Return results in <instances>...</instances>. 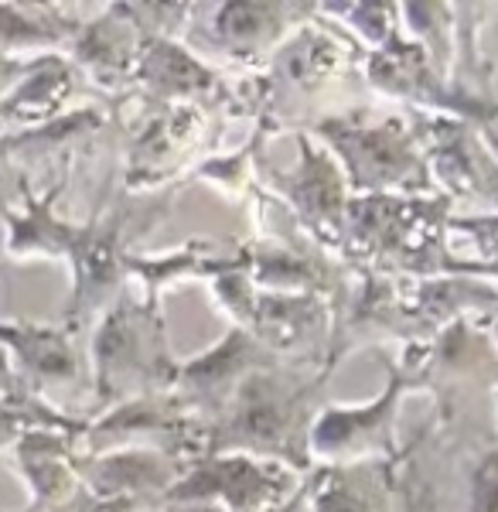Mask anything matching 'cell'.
<instances>
[{
    "mask_svg": "<svg viewBox=\"0 0 498 512\" xmlns=\"http://www.w3.org/2000/svg\"><path fill=\"white\" fill-rule=\"evenodd\" d=\"M28 69V62L21 59H7V55H0V103L7 99V93L14 89V82L21 79V72Z\"/></svg>",
    "mask_w": 498,
    "mask_h": 512,
    "instance_id": "21",
    "label": "cell"
},
{
    "mask_svg": "<svg viewBox=\"0 0 498 512\" xmlns=\"http://www.w3.org/2000/svg\"><path fill=\"white\" fill-rule=\"evenodd\" d=\"M205 113L198 106H164L154 110V117L144 123V130L134 137L127 154V185L130 195L154 188L171 178V168H178L188 158V151L205 134Z\"/></svg>",
    "mask_w": 498,
    "mask_h": 512,
    "instance_id": "13",
    "label": "cell"
},
{
    "mask_svg": "<svg viewBox=\"0 0 498 512\" xmlns=\"http://www.w3.org/2000/svg\"><path fill=\"white\" fill-rule=\"evenodd\" d=\"M134 89L144 96V106H154V110L185 106L188 99L212 110L215 103L229 99V89L222 86V79L212 69H205L185 45L164 35L140 38Z\"/></svg>",
    "mask_w": 498,
    "mask_h": 512,
    "instance_id": "9",
    "label": "cell"
},
{
    "mask_svg": "<svg viewBox=\"0 0 498 512\" xmlns=\"http://www.w3.org/2000/svg\"><path fill=\"white\" fill-rule=\"evenodd\" d=\"M304 144L301 168L294 175H270L273 185L284 188L294 212L301 222L314 233L318 246H345L348 229V205L352 198L342 192V178H338L335 161L325 158L314 144Z\"/></svg>",
    "mask_w": 498,
    "mask_h": 512,
    "instance_id": "14",
    "label": "cell"
},
{
    "mask_svg": "<svg viewBox=\"0 0 498 512\" xmlns=\"http://www.w3.org/2000/svg\"><path fill=\"white\" fill-rule=\"evenodd\" d=\"M447 441L441 434V417L420 427L417 437L403 448L400 475H396V509L393 512H451L444 489Z\"/></svg>",
    "mask_w": 498,
    "mask_h": 512,
    "instance_id": "19",
    "label": "cell"
},
{
    "mask_svg": "<svg viewBox=\"0 0 498 512\" xmlns=\"http://www.w3.org/2000/svg\"><path fill=\"white\" fill-rule=\"evenodd\" d=\"M451 441L447 465L458 475V506L451 512H498V437L471 431Z\"/></svg>",
    "mask_w": 498,
    "mask_h": 512,
    "instance_id": "20",
    "label": "cell"
},
{
    "mask_svg": "<svg viewBox=\"0 0 498 512\" xmlns=\"http://www.w3.org/2000/svg\"><path fill=\"white\" fill-rule=\"evenodd\" d=\"M318 134L331 140V147L342 158L355 192H365L369 198H383L389 192L417 195L430 188V168L420 154L417 134H410L400 120H386V123L328 120L318 123Z\"/></svg>",
    "mask_w": 498,
    "mask_h": 512,
    "instance_id": "3",
    "label": "cell"
},
{
    "mask_svg": "<svg viewBox=\"0 0 498 512\" xmlns=\"http://www.w3.org/2000/svg\"><path fill=\"white\" fill-rule=\"evenodd\" d=\"M311 14V7L294 4H222L202 14V21L185 31V38L212 55L256 62L263 52L280 45L290 28L311 21Z\"/></svg>",
    "mask_w": 498,
    "mask_h": 512,
    "instance_id": "7",
    "label": "cell"
},
{
    "mask_svg": "<svg viewBox=\"0 0 498 512\" xmlns=\"http://www.w3.org/2000/svg\"><path fill=\"white\" fill-rule=\"evenodd\" d=\"M417 379L406 366L389 373V386L369 407H321L311 427V461L318 465H348V461L393 458L396 444V407L403 393L413 390Z\"/></svg>",
    "mask_w": 498,
    "mask_h": 512,
    "instance_id": "4",
    "label": "cell"
},
{
    "mask_svg": "<svg viewBox=\"0 0 498 512\" xmlns=\"http://www.w3.org/2000/svg\"><path fill=\"white\" fill-rule=\"evenodd\" d=\"M24 390L18 383V376H14V366H11V355L4 352V345H0V396H11Z\"/></svg>",
    "mask_w": 498,
    "mask_h": 512,
    "instance_id": "22",
    "label": "cell"
},
{
    "mask_svg": "<svg viewBox=\"0 0 498 512\" xmlns=\"http://www.w3.org/2000/svg\"><path fill=\"white\" fill-rule=\"evenodd\" d=\"M331 373L273 362L249 373L222 414L205 427L202 454H246L284 465L294 475L311 472V427L325 407V379Z\"/></svg>",
    "mask_w": 498,
    "mask_h": 512,
    "instance_id": "1",
    "label": "cell"
},
{
    "mask_svg": "<svg viewBox=\"0 0 498 512\" xmlns=\"http://www.w3.org/2000/svg\"><path fill=\"white\" fill-rule=\"evenodd\" d=\"M79 86H86L79 69L65 55H41L31 59L14 89L0 103V134L28 130L72 110Z\"/></svg>",
    "mask_w": 498,
    "mask_h": 512,
    "instance_id": "16",
    "label": "cell"
},
{
    "mask_svg": "<svg viewBox=\"0 0 498 512\" xmlns=\"http://www.w3.org/2000/svg\"><path fill=\"white\" fill-rule=\"evenodd\" d=\"M400 454L393 458L348 461V465H314L304 478L311 512H393Z\"/></svg>",
    "mask_w": 498,
    "mask_h": 512,
    "instance_id": "12",
    "label": "cell"
},
{
    "mask_svg": "<svg viewBox=\"0 0 498 512\" xmlns=\"http://www.w3.org/2000/svg\"><path fill=\"white\" fill-rule=\"evenodd\" d=\"M280 359H284V355L270 352L267 345L256 342L249 332L232 325L219 345H212L205 355H195V359L181 362L171 393L188 414L209 427L249 373H256V369H263V366H273V362H280Z\"/></svg>",
    "mask_w": 498,
    "mask_h": 512,
    "instance_id": "6",
    "label": "cell"
},
{
    "mask_svg": "<svg viewBox=\"0 0 498 512\" xmlns=\"http://www.w3.org/2000/svg\"><path fill=\"white\" fill-rule=\"evenodd\" d=\"M263 512H311V509H307V492H304V485H297V492H290L287 499L273 502V506H270V509H263Z\"/></svg>",
    "mask_w": 498,
    "mask_h": 512,
    "instance_id": "23",
    "label": "cell"
},
{
    "mask_svg": "<svg viewBox=\"0 0 498 512\" xmlns=\"http://www.w3.org/2000/svg\"><path fill=\"white\" fill-rule=\"evenodd\" d=\"M178 369L181 362L171 355L161 304L120 294L99 315L89 342V379L99 414L137 396L171 393Z\"/></svg>",
    "mask_w": 498,
    "mask_h": 512,
    "instance_id": "2",
    "label": "cell"
},
{
    "mask_svg": "<svg viewBox=\"0 0 498 512\" xmlns=\"http://www.w3.org/2000/svg\"><path fill=\"white\" fill-rule=\"evenodd\" d=\"M79 437L65 431H28L11 448V465L28 489V512H69L82 492Z\"/></svg>",
    "mask_w": 498,
    "mask_h": 512,
    "instance_id": "11",
    "label": "cell"
},
{
    "mask_svg": "<svg viewBox=\"0 0 498 512\" xmlns=\"http://www.w3.org/2000/svg\"><path fill=\"white\" fill-rule=\"evenodd\" d=\"M140 28L127 14V7H106L103 14L82 21L72 38L65 59L79 69L86 86L116 96L120 89H134V69L140 55Z\"/></svg>",
    "mask_w": 498,
    "mask_h": 512,
    "instance_id": "10",
    "label": "cell"
},
{
    "mask_svg": "<svg viewBox=\"0 0 498 512\" xmlns=\"http://www.w3.org/2000/svg\"><path fill=\"white\" fill-rule=\"evenodd\" d=\"M0 512H11V509H0ZM24 512H28V509H24Z\"/></svg>",
    "mask_w": 498,
    "mask_h": 512,
    "instance_id": "24",
    "label": "cell"
},
{
    "mask_svg": "<svg viewBox=\"0 0 498 512\" xmlns=\"http://www.w3.org/2000/svg\"><path fill=\"white\" fill-rule=\"evenodd\" d=\"M106 127H110V110L72 106L69 113L38 123V127L0 134V168H14L24 175V168H48L55 161L69 164L79 147L99 137Z\"/></svg>",
    "mask_w": 498,
    "mask_h": 512,
    "instance_id": "15",
    "label": "cell"
},
{
    "mask_svg": "<svg viewBox=\"0 0 498 512\" xmlns=\"http://www.w3.org/2000/svg\"><path fill=\"white\" fill-rule=\"evenodd\" d=\"M82 21V14L58 4H0V55L21 62L62 55Z\"/></svg>",
    "mask_w": 498,
    "mask_h": 512,
    "instance_id": "18",
    "label": "cell"
},
{
    "mask_svg": "<svg viewBox=\"0 0 498 512\" xmlns=\"http://www.w3.org/2000/svg\"><path fill=\"white\" fill-rule=\"evenodd\" d=\"M331 28H301L294 38L273 55L267 93H284L294 99L301 93H318L331 79L345 76L355 48L345 35H328Z\"/></svg>",
    "mask_w": 498,
    "mask_h": 512,
    "instance_id": "17",
    "label": "cell"
},
{
    "mask_svg": "<svg viewBox=\"0 0 498 512\" xmlns=\"http://www.w3.org/2000/svg\"><path fill=\"white\" fill-rule=\"evenodd\" d=\"M0 345L11 355L18 383L28 393L52 403L55 393H93L89 359L79 349V335L65 325L38 321H0Z\"/></svg>",
    "mask_w": 498,
    "mask_h": 512,
    "instance_id": "5",
    "label": "cell"
},
{
    "mask_svg": "<svg viewBox=\"0 0 498 512\" xmlns=\"http://www.w3.org/2000/svg\"><path fill=\"white\" fill-rule=\"evenodd\" d=\"M188 461L154 448H120L106 454H79L82 489L103 502H134L151 509L185 472Z\"/></svg>",
    "mask_w": 498,
    "mask_h": 512,
    "instance_id": "8",
    "label": "cell"
}]
</instances>
